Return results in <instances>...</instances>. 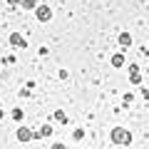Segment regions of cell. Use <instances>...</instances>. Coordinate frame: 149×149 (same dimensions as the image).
I'll return each mask as SVG.
<instances>
[{"mask_svg": "<svg viewBox=\"0 0 149 149\" xmlns=\"http://www.w3.org/2000/svg\"><path fill=\"white\" fill-rule=\"evenodd\" d=\"M109 137H112V142H114V144H124V147H127V144H132V134H129L124 127H114Z\"/></svg>", "mask_w": 149, "mask_h": 149, "instance_id": "6da1fadb", "label": "cell"}, {"mask_svg": "<svg viewBox=\"0 0 149 149\" xmlns=\"http://www.w3.org/2000/svg\"><path fill=\"white\" fill-rule=\"evenodd\" d=\"M50 17H52V10H50V8L47 5H40V8H37V20H50Z\"/></svg>", "mask_w": 149, "mask_h": 149, "instance_id": "7a4b0ae2", "label": "cell"}, {"mask_svg": "<svg viewBox=\"0 0 149 149\" xmlns=\"http://www.w3.org/2000/svg\"><path fill=\"white\" fill-rule=\"evenodd\" d=\"M32 137H35V132H30L27 127H20V129H17V139H20V142H30Z\"/></svg>", "mask_w": 149, "mask_h": 149, "instance_id": "3957f363", "label": "cell"}, {"mask_svg": "<svg viewBox=\"0 0 149 149\" xmlns=\"http://www.w3.org/2000/svg\"><path fill=\"white\" fill-rule=\"evenodd\" d=\"M10 45L13 47H25V37H22L20 32H13L10 35Z\"/></svg>", "mask_w": 149, "mask_h": 149, "instance_id": "277c9868", "label": "cell"}, {"mask_svg": "<svg viewBox=\"0 0 149 149\" xmlns=\"http://www.w3.org/2000/svg\"><path fill=\"white\" fill-rule=\"evenodd\" d=\"M50 134H52V127H50V124H42V127L35 132V137H50Z\"/></svg>", "mask_w": 149, "mask_h": 149, "instance_id": "5b68a950", "label": "cell"}, {"mask_svg": "<svg viewBox=\"0 0 149 149\" xmlns=\"http://www.w3.org/2000/svg\"><path fill=\"white\" fill-rule=\"evenodd\" d=\"M119 45H122V47H129V45H132V35H129V32H122V35H119Z\"/></svg>", "mask_w": 149, "mask_h": 149, "instance_id": "8992f818", "label": "cell"}, {"mask_svg": "<svg viewBox=\"0 0 149 149\" xmlns=\"http://www.w3.org/2000/svg\"><path fill=\"white\" fill-rule=\"evenodd\" d=\"M112 67H124V55H114L112 57Z\"/></svg>", "mask_w": 149, "mask_h": 149, "instance_id": "52a82bcc", "label": "cell"}, {"mask_svg": "<svg viewBox=\"0 0 149 149\" xmlns=\"http://www.w3.org/2000/svg\"><path fill=\"white\" fill-rule=\"evenodd\" d=\"M55 119H57V122H65V124H67V114H65L62 109H60V112H55Z\"/></svg>", "mask_w": 149, "mask_h": 149, "instance_id": "ba28073f", "label": "cell"}, {"mask_svg": "<svg viewBox=\"0 0 149 149\" xmlns=\"http://www.w3.org/2000/svg\"><path fill=\"white\" fill-rule=\"evenodd\" d=\"M132 74V85H142V74L139 72H129Z\"/></svg>", "mask_w": 149, "mask_h": 149, "instance_id": "9c48e42d", "label": "cell"}, {"mask_svg": "<svg viewBox=\"0 0 149 149\" xmlns=\"http://www.w3.org/2000/svg\"><path fill=\"white\" fill-rule=\"evenodd\" d=\"M35 3H37V0H22L20 5H22V8H27V10H30V8H35Z\"/></svg>", "mask_w": 149, "mask_h": 149, "instance_id": "30bf717a", "label": "cell"}, {"mask_svg": "<svg viewBox=\"0 0 149 149\" xmlns=\"http://www.w3.org/2000/svg\"><path fill=\"white\" fill-rule=\"evenodd\" d=\"M72 137H74V139H82V137H85V129H82V127H80V129H74Z\"/></svg>", "mask_w": 149, "mask_h": 149, "instance_id": "8fae6325", "label": "cell"}, {"mask_svg": "<svg viewBox=\"0 0 149 149\" xmlns=\"http://www.w3.org/2000/svg\"><path fill=\"white\" fill-rule=\"evenodd\" d=\"M13 119H17V122H20V119H22V109H13Z\"/></svg>", "mask_w": 149, "mask_h": 149, "instance_id": "7c38bea8", "label": "cell"}, {"mask_svg": "<svg viewBox=\"0 0 149 149\" xmlns=\"http://www.w3.org/2000/svg\"><path fill=\"white\" fill-rule=\"evenodd\" d=\"M50 149H67V147H65L62 142H57V144H52V147H50Z\"/></svg>", "mask_w": 149, "mask_h": 149, "instance_id": "4fadbf2b", "label": "cell"}, {"mask_svg": "<svg viewBox=\"0 0 149 149\" xmlns=\"http://www.w3.org/2000/svg\"><path fill=\"white\" fill-rule=\"evenodd\" d=\"M8 3H10V5H17V3H22V0H8Z\"/></svg>", "mask_w": 149, "mask_h": 149, "instance_id": "5bb4252c", "label": "cell"}, {"mask_svg": "<svg viewBox=\"0 0 149 149\" xmlns=\"http://www.w3.org/2000/svg\"><path fill=\"white\" fill-rule=\"evenodd\" d=\"M0 119H3V109H0Z\"/></svg>", "mask_w": 149, "mask_h": 149, "instance_id": "9a60e30c", "label": "cell"}]
</instances>
